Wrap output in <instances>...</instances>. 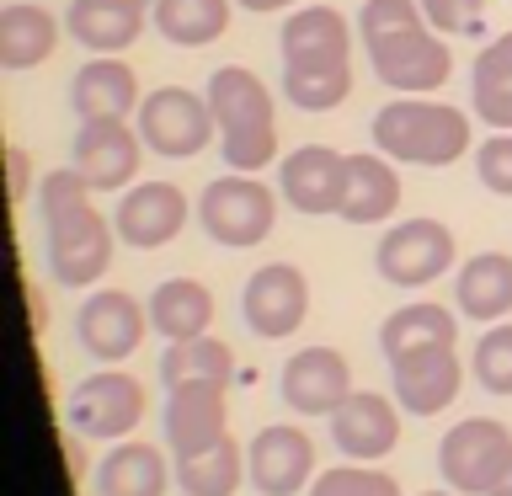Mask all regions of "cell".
<instances>
[{
  "instance_id": "cell-7",
  "label": "cell",
  "mask_w": 512,
  "mask_h": 496,
  "mask_svg": "<svg viewBox=\"0 0 512 496\" xmlns=\"http://www.w3.org/2000/svg\"><path fill=\"white\" fill-rule=\"evenodd\" d=\"M507 459H512V432L496 416H464L438 443V470L459 496H491Z\"/></svg>"
},
{
  "instance_id": "cell-22",
  "label": "cell",
  "mask_w": 512,
  "mask_h": 496,
  "mask_svg": "<svg viewBox=\"0 0 512 496\" xmlns=\"http://www.w3.org/2000/svg\"><path fill=\"white\" fill-rule=\"evenodd\" d=\"M203 96H208V107H214L219 134H240V128L278 123L272 91L256 80V70H246V64H224V70H214V80H208Z\"/></svg>"
},
{
  "instance_id": "cell-23",
  "label": "cell",
  "mask_w": 512,
  "mask_h": 496,
  "mask_svg": "<svg viewBox=\"0 0 512 496\" xmlns=\"http://www.w3.org/2000/svg\"><path fill=\"white\" fill-rule=\"evenodd\" d=\"M400 208V171L390 155L363 150L347 155V198H342V219L347 224H384Z\"/></svg>"
},
{
  "instance_id": "cell-38",
  "label": "cell",
  "mask_w": 512,
  "mask_h": 496,
  "mask_svg": "<svg viewBox=\"0 0 512 496\" xmlns=\"http://www.w3.org/2000/svg\"><path fill=\"white\" fill-rule=\"evenodd\" d=\"M86 198H91V182H86V176H80L75 166L48 171V176H43V187H38L43 219H48V214H64V208H75V203H86Z\"/></svg>"
},
{
  "instance_id": "cell-8",
  "label": "cell",
  "mask_w": 512,
  "mask_h": 496,
  "mask_svg": "<svg viewBox=\"0 0 512 496\" xmlns=\"http://www.w3.org/2000/svg\"><path fill=\"white\" fill-rule=\"evenodd\" d=\"M134 128L144 134V150L166 155V160H192L208 150V139H214V107H208V96L187 91V86H160L139 102V118Z\"/></svg>"
},
{
  "instance_id": "cell-44",
  "label": "cell",
  "mask_w": 512,
  "mask_h": 496,
  "mask_svg": "<svg viewBox=\"0 0 512 496\" xmlns=\"http://www.w3.org/2000/svg\"><path fill=\"white\" fill-rule=\"evenodd\" d=\"M134 6H155V0H134Z\"/></svg>"
},
{
  "instance_id": "cell-13",
  "label": "cell",
  "mask_w": 512,
  "mask_h": 496,
  "mask_svg": "<svg viewBox=\"0 0 512 496\" xmlns=\"http://www.w3.org/2000/svg\"><path fill=\"white\" fill-rule=\"evenodd\" d=\"M246 470L256 496H299L315 486V443L304 438L294 422H272L251 438L246 448Z\"/></svg>"
},
{
  "instance_id": "cell-40",
  "label": "cell",
  "mask_w": 512,
  "mask_h": 496,
  "mask_svg": "<svg viewBox=\"0 0 512 496\" xmlns=\"http://www.w3.org/2000/svg\"><path fill=\"white\" fill-rule=\"evenodd\" d=\"M6 182H11V203H22L27 198V187H32V160H27V150H22V144H11V150H6Z\"/></svg>"
},
{
  "instance_id": "cell-39",
  "label": "cell",
  "mask_w": 512,
  "mask_h": 496,
  "mask_svg": "<svg viewBox=\"0 0 512 496\" xmlns=\"http://www.w3.org/2000/svg\"><path fill=\"white\" fill-rule=\"evenodd\" d=\"M480 11H486V0H422V16L443 32V38L448 32H475Z\"/></svg>"
},
{
  "instance_id": "cell-28",
  "label": "cell",
  "mask_w": 512,
  "mask_h": 496,
  "mask_svg": "<svg viewBox=\"0 0 512 496\" xmlns=\"http://www.w3.org/2000/svg\"><path fill=\"white\" fill-rule=\"evenodd\" d=\"M470 107L475 118L496 128V134H512V32H502L496 43H486L475 54L470 70Z\"/></svg>"
},
{
  "instance_id": "cell-11",
  "label": "cell",
  "mask_w": 512,
  "mask_h": 496,
  "mask_svg": "<svg viewBox=\"0 0 512 496\" xmlns=\"http://www.w3.org/2000/svg\"><path fill=\"white\" fill-rule=\"evenodd\" d=\"M283 70L294 75H336L352 70V27L336 6H294L278 32Z\"/></svg>"
},
{
  "instance_id": "cell-27",
  "label": "cell",
  "mask_w": 512,
  "mask_h": 496,
  "mask_svg": "<svg viewBox=\"0 0 512 496\" xmlns=\"http://www.w3.org/2000/svg\"><path fill=\"white\" fill-rule=\"evenodd\" d=\"M150 326L166 336V342L208 336V326H214V294H208L198 278H166L150 294Z\"/></svg>"
},
{
  "instance_id": "cell-3",
  "label": "cell",
  "mask_w": 512,
  "mask_h": 496,
  "mask_svg": "<svg viewBox=\"0 0 512 496\" xmlns=\"http://www.w3.org/2000/svg\"><path fill=\"white\" fill-rule=\"evenodd\" d=\"M278 198L283 192H272L267 182H256V176H240V171L214 176L198 198V224H203L208 240H219V246H230V251L262 246L272 235V224H278Z\"/></svg>"
},
{
  "instance_id": "cell-42",
  "label": "cell",
  "mask_w": 512,
  "mask_h": 496,
  "mask_svg": "<svg viewBox=\"0 0 512 496\" xmlns=\"http://www.w3.org/2000/svg\"><path fill=\"white\" fill-rule=\"evenodd\" d=\"M491 496H512V459H507V470H502V480L491 486Z\"/></svg>"
},
{
  "instance_id": "cell-26",
  "label": "cell",
  "mask_w": 512,
  "mask_h": 496,
  "mask_svg": "<svg viewBox=\"0 0 512 496\" xmlns=\"http://www.w3.org/2000/svg\"><path fill=\"white\" fill-rule=\"evenodd\" d=\"M454 342H459V320H454V310H443V304H400V310L384 315V326H379L384 363L406 358V352H422V347H454Z\"/></svg>"
},
{
  "instance_id": "cell-10",
  "label": "cell",
  "mask_w": 512,
  "mask_h": 496,
  "mask_svg": "<svg viewBox=\"0 0 512 496\" xmlns=\"http://www.w3.org/2000/svg\"><path fill=\"white\" fill-rule=\"evenodd\" d=\"M240 315L246 326L262 336V342H283L304 326L310 315V278L294 267V262H267L256 267L246 288H240Z\"/></svg>"
},
{
  "instance_id": "cell-29",
  "label": "cell",
  "mask_w": 512,
  "mask_h": 496,
  "mask_svg": "<svg viewBox=\"0 0 512 496\" xmlns=\"http://www.w3.org/2000/svg\"><path fill=\"white\" fill-rule=\"evenodd\" d=\"M235 0H155L150 22L166 43L176 48H208L230 32Z\"/></svg>"
},
{
  "instance_id": "cell-34",
  "label": "cell",
  "mask_w": 512,
  "mask_h": 496,
  "mask_svg": "<svg viewBox=\"0 0 512 496\" xmlns=\"http://www.w3.org/2000/svg\"><path fill=\"white\" fill-rule=\"evenodd\" d=\"M470 374L486 395H512V326H486L470 352Z\"/></svg>"
},
{
  "instance_id": "cell-1",
  "label": "cell",
  "mask_w": 512,
  "mask_h": 496,
  "mask_svg": "<svg viewBox=\"0 0 512 496\" xmlns=\"http://www.w3.org/2000/svg\"><path fill=\"white\" fill-rule=\"evenodd\" d=\"M374 150L395 166H454L470 150V112L432 96H395L374 112Z\"/></svg>"
},
{
  "instance_id": "cell-4",
  "label": "cell",
  "mask_w": 512,
  "mask_h": 496,
  "mask_svg": "<svg viewBox=\"0 0 512 496\" xmlns=\"http://www.w3.org/2000/svg\"><path fill=\"white\" fill-rule=\"evenodd\" d=\"M43 240H48V272L64 288H91L102 283V272L112 267V246H118V224L102 219L86 203L64 208V214L43 219Z\"/></svg>"
},
{
  "instance_id": "cell-31",
  "label": "cell",
  "mask_w": 512,
  "mask_h": 496,
  "mask_svg": "<svg viewBox=\"0 0 512 496\" xmlns=\"http://www.w3.org/2000/svg\"><path fill=\"white\" fill-rule=\"evenodd\" d=\"M246 480H251L246 448L235 438H219L214 448H203V454L176 459V486H182V496H235Z\"/></svg>"
},
{
  "instance_id": "cell-12",
  "label": "cell",
  "mask_w": 512,
  "mask_h": 496,
  "mask_svg": "<svg viewBox=\"0 0 512 496\" xmlns=\"http://www.w3.org/2000/svg\"><path fill=\"white\" fill-rule=\"evenodd\" d=\"M70 166L91 182V192H128L144 160V134L128 128V118H91L75 128Z\"/></svg>"
},
{
  "instance_id": "cell-17",
  "label": "cell",
  "mask_w": 512,
  "mask_h": 496,
  "mask_svg": "<svg viewBox=\"0 0 512 496\" xmlns=\"http://www.w3.org/2000/svg\"><path fill=\"white\" fill-rule=\"evenodd\" d=\"M400 416L406 411H400L395 400H384L374 390H352L342 406L326 416L336 454H347L352 464H379L400 443Z\"/></svg>"
},
{
  "instance_id": "cell-41",
  "label": "cell",
  "mask_w": 512,
  "mask_h": 496,
  "mask_svg": "<svg viewBox=\"0 0 512 496\" xmlns=\"http://www.w3.org/2000/svg\"><path fill=\"white\" fill-rule=\"evenodd\" d=\"M240 11H251V16H262V11H283V6H299V0H235Z\"/></svg>"
},
{
  "instance_id": "cell-20",
  "label": "cell",
  "mask_w": 512,
  "mask_h": 496,
  "mask_svg": "<svg viewBox=\"0 0 512 496\" xmlns=\"http://www.w3.org/2000/svg\"><path fill=\"white\" fill-rule=\"evenodd\" d=\"M139 75L134 64H123L118 54H96L75 70L70 80V107L80 123L91 118H128V112H139Z\"/></svg>"
},
{
  "instance_id": "cell-37",
  "label": "cell",
  "mask_w": 512,
  "mask_h": 496,
  "mask_svg": "<svg viewBox=\"0 0 512 496\" xmlns=\"http://www.w3.org/2000/svg\"><path fill=\"white\" fill-rule=\"evenodd\" d=\"M475 176L486 182V192H496V198H512V134L480 139V150H475Z\"/></svg>"
},
{
  "instance_id": "cell-35",
  "label": "cell",
  "mask_w": 512,
  "mask_h": 496,
  "mask_svg": "<svg viewBox=\"0 0 512 496\" xmlns=\"http://www.w3.org/2000/svg\"><path fill=\"white\" fill-rule=\"evenodd\" d=\"M219 155L224 166L240 171V176H256L278 160V123L267 128H240V134H219Z\"/></svg>"
},
{
  "instance_id": "cell-15",
  "label": "cell",
  "mask_w": 512,
  "mask_h": 496,
  "mask_svg": "<svg viewBox=\"0 0 512 496\" xmlns=\"http://www.w3.org/2000/svg\"><path fill=\"white\" fill-rule=\"evenodd\" d=\"M278 192L299 214H342L347 198V155H336L331 144H299L294 155L278 160Z\"/></svg>"
},
{
  "instance_id": "cell-19",
  "label": "cell",
  "mask_w": 512,
  "mask_h": 496,
  "mask_svg": "<svg viewBox=\"0 0 512 496\" xmlns=\"http://www.w3.org/2000/svg\"><path fill=\"white\" fill-rule=\"evenodd\" d=\"M224 422H230L224 384L192 379V384H176V390H166V443H171L176 459L203 454V448H214L219 438H230V432H224Z\"/></svg>"
},
{
  "instance_id": "cell-2",
  "label": "cell",
  "mask_w": 512,
  "mask_h": 496,
  "mask_svg": "<svg viewBox=\"0 0 512 496\" xmlns=\"http://www.w3.org/2000/svg\"><path fill=\"white\" fill-rule=\"evenodd\" d=\"M368 59H374V75L384 80L390 91H443L448 75H454V48L443 43V32L416 16V22L395 27V32H379V38H363Z\"/></svg>"
},
{
  "instance_id": "cell-36",
  "label": "cell",
  "mask_w": 512,
  "mask_h": 496,
  "mask_svg": "<svg viewBox=\"0 0 512 496\" xmlns=\"http://www.w3.org/2000/svg\"><path fill=\"white\" fill-rule=\"evenodd\" d=\"M283 96L299 112H331V107H342L352 96V70H336V75H294V70H283Z\"/></svg>"
},
{
  "instance_id": "cell-6",
  "label": "cell",
  "mask_w": 512,
  "mask_h": 496,
  "mask_svg": "<svg viewBox=\"0 0 512 496\" xmlns=\"http://www.w3.org/2000/svg\"><path fill=\"white\" fill-rule=\"evenodd\" d=\"M459 262V246H454V230L443 219H400L384 230L379 251H374V267L390 288H427L438 283L448 267Z\"/></svg>"
},
{
  "instance_id": "cell-25",
  "label": "cell",
  "mask_w": 512,
  "mask_h": 496,
  "mask_svg": "<svg viewBox=\"0 0 512 496\" xmlns=\"http://www.w3.org/2000/svg\"><path fill=\"white\" fill-rule=\"evenodd\" d=\"M166 459L160 448L139 443V438H123L112 443V454L96 464V496H166Z\"/></svg>"
},
{
  "instance_id": "cell-24",
  "label": "cell",
  "mask_w": 512,
  "mask_h": 496,
  "mask_svg": "<svg viewBox=\"0 0 512 496\" xmlns=\"http://www.w3.org/2000/svg\"><path fill=\"white\" fill-rule=\"evenodd\" d=\"M64 27H70V38L80 48L123 54V48H134V38L144 32V6H134V0H70Z\"/></svg>"
},
{
  "instance_id": "cell-18",
  "label": "cell",
  "mask_w": 512,
  "mask_h": 496,
  "mask_svg": "<svg viewBox=\"0 0 512 496\" xmlns=\"http://www.w3.org/2000/svg\"><path fill=\"white\" fill-rule=\"evenodd\" d=\"M283 406L299 416H331L352 395V363L336 347H299L283 363Z\"/></svg>"
},
{
  "instance_id": "cell-5",
  "label": "cell",
  "mask_w": 512,
  "mask_h": 496,
  "mask_svg": "<svg viewBox=\"0 0 512 496\" xmlns=\"http://www.w3.org/2000/svg\"><path fill=\"white\" fill-rule=\"evenodd\" d=\"M144 411H150V395H144V384L134 374H123V368H96L86 374L70 390L64 400V422L70 432L91 443H123L128 432L144 422Z\"/></svg>"
},
{
  "instance_id": "cell-21",
  "label": "cell",
  "mask_w": 512,
  "mask_h": 496,
  "mask_svg": "<svg viewBox=\"0 0 512 496\" xmlns=\"http://www.w3.org/2000/svg\"><path fill=\"white\" fill-rule=\"evenodd\" d=\"M454 304L475 326H496L512 315V256L507 251H480L454 272Z\"/></svg>"
},
{
  "instance_id": "cell-14",
  "label": "cell",
  "mask_w": 512,
  "mask_h": 496,
  "mask_svg": "<svg viewBox=\"0 0 512 496\" xmlns=\"http://www.w3.org/2000/svg\"><path fill=\"white\" fill-rule=\"evenodd\" d=\"M187 219H192V203H187V192L176 182H134L118 198V214H112L118 240L134 246V251L171 246V240L187 230Z\"/></svg>"
},
{
  "instance_id": "cell-43",
  "label": "cell",
  "mask_w": 512,
  "mask_h": 496,
  "mask_svg": "<svg viewBox=\"0 0 512 496\" xmlns=\"http://www.w3.org/2000/svg\"><path fill=\"white\" fill-rule=\"evenodd\" d=\"M422 496H459L454 486H443V491H422Z\"/></svg>"
},
{
  "instance_id": "cell-9",
  "label": "cell",
  "mask_w": 512,
  "mask_h": 496,
  "mask_svg": "<svg viewBox=\"0 0 512 496\" xmlns=\"http://www.w3.org/2000/svg\"><path fill=\"white\" fill-rule=\"evenodd\" d=\"M150 331H155L150 304H139L128 288H96V294H86V304H80V315H75V336H80V347H86V358L107 363V368L134 358Z\"/></svg>"
},
{
  "instance_id": "cell-33",
  "label": "cell",
  "mask_w": 512,
  "mask_h": 496,
  "mask_svg": "<svg viewBox=\"0 0 512 496\" xmlns=\"http://www.w3.org/2000/svg\"><path fill=\"white\" fill-rule=\"evenodd\" d=\"M304 496H400L395 475L379 470V464H336V470H320L315 486Z\"/></svg>"
},
{
  "instance_id": "cell-32",
  "label": "cell",
  "mask_w": 512,
  "mask_h": 496,
  "mask_svg": "<svg viewBox=\"0 0 512 496\" xmlns=\"http://www.w3.org/2000/svg\"><path fill=\"white\" fill-rule=\"evenodd\" d=\"M160 379H166V390H176V384H192V379L230 384V379H235V352H230V342H219V336L166 342V352H160Z\"/></svg>"
},
{
  "instance_id": "cell-30",
  "label": "cell",
  "mask_w": 512,
  "mask_h": 496,
  "mask_svg": "<svg viewBox=\"0 0 512 496\" xmlns=\"http://www.w3.org/2000/svg\"><path fill=\"white\" fill-rule=\"evenodd\" d=\"M59 48V22L43 6H16L0 11V64L6 70H32V64H48Z\"/></svg>"
},
{
  "instance_id": "cell-16",
  "label": "cell",
  "mask_w": 512,
  "mask_h": 496,
  "mask_svg": "<svg viewBox=\"0 0 512 496\" xmlns=\"http://www.w3.org/2000/svg\"><path fill=\"white\" fill-rule=\"evenodd\" d=\"M459 384H464V363L454 347H422V352H406V358L390 363V390L406 416L448 411L459 400Z\"/></svg>"
}]
</instances>
